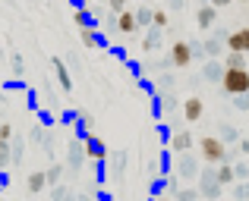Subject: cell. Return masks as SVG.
<instances>
[{"mask_svg":"<svg viewBox=\"0 0 249 201\" xmlns=\"http://www.w3.org/2000/svg\"><path fill=\"white\" fill-rule=\"evenodd\" d=\"M224 44H227V50H243V54H249V25L231 31V35L224 38Z\"/></svg>","mask_w":249,"mask_h":201,"instance_id":"5b68a950","label":"cell"},{"mask_svg":"<svg viewBox=\"0 0 249 201\" xmlns=\"http://www.w3.org/2000/svg\"><path fill=\"white\" fill-rule=\"evenodd\" d=\"M54 73H57V82H60V88H63V92H70V88H73L70 69H67V63H63V60H57V57H54Z\"/></svg>","mask_w":249,"mask_h":201,"instance_id":"8fae6325","label":"cell"},{"mask_svg":"<svg viewBox=\"0 0 249 201\" xmlns=\"http://www.w3.org/2000/svg\"><path fill=\"white\" fill-rule=\"evenodd\" d=\"M208 3H214V6H218V10H224V6H231L233 0H208Z\"/></svg>","mask_w":249,"mask_h":201,"instance_id":"f546056e","label":"cell"},{"mask_svg":"<svg viewBox=\"0 0 249 201\" xmlns=\"http://www.w3.org/2000/svg\"><path fill=\"white\" fill-rule=\"evenodd\" d=\"M136 22H139V29H148V25H152V10H148V6H139V10H136Z\"/></svg>","mask_w":249,"mask_h":201,"instance_id":"ac0fdd59","label":"cell"},{"mask_svg":"<svg viewBox=\"0 0 249 201\" xmlns=\"http://www.w3.org/2000/svg\"><path fill=\"white\" fill-rule=\"evenodd\" d=\"M202 195H208V198H218V195H221V183L214 179L212 170L202 173Z\"/></svg>","mask_w":249,"mask_h":201,"instance_id":"30bf717a","label":"cell"},{"mask_svg":"<svg viewBox=\"0 0 249 201\" xmlns=\"http://www.w3.org/2000/svg\"><path fill=\"white\" fill-rule=\"evenodd\" d=\"M82 157H85V145H79V141H73V145H70V167H79L82 164Z\"/></svg>","mask_w":249,"mask_h":201,"instance_id":"9a60e30c","label":"cell"},{"mask_svg":"<svg viewBox=\"0 0 249 201\" xmlns=\"http://www.w3.org/2000/svg\"><path fill=\"white\" fill-rule=\"evenodd\" d=\"M240 154H249V139H240V148H237Z\"/></svg>","mask_w":249,"mask_h":201,"instance_id":"4dcf8cb0","label":"cell"},{"mask_svg":"<svg viewBox=\"0 0 249 201\" xmlns=\"http://www.w3.org/2000/svg\"><path fill=\"white\" fill-rule=\"evenodd\" d=\"M224 66H246V54H243V50H227Z\"/></svg>","mask_w":249,"mask_h":201,"instance_id":"2e32d148","label":"cell"},{"mask_svg":"<svg viewBox=\"0 0 249 201\" xmlns=\"http://www.w3.org/2000/svg\"><path fill=\"white\" fill-rule=\"evenodd\" d=\"M199 154L205 164H221L227 157V141L218 135H205V139H199Z\"/></svg>","mask_w":249,"mask_h":201,"instance_id":"7a4b0ae2","label":"cell"},{"mask_svg":"<svg viewBox=\"0 0 249 201\" xmlns=\"http://www.w3.org/2000/svg\"><path fill=\"white\" fill-rule=\"evenodd\" d=\"M3 148H10V141H3V139H0V151H3Z\"/></svg>","mask_w":249,"mask_h":201,"instance_id":"836d02e7","label":"cell"},{"mask_svg":"<svg viewBox=\"0 0 249 201\" xmlns=\"http://www.w3.org/2000/svg\"><path fill=\"white\" fill-rule=\"evenodd\" d=\"M202 110H205V107H202L199 98H186V101H183V120H186V123H196L202 116Z\"/></svg>","mask_w":249,"mask_h":201,"instance_id":"9c48e42d","label":"cell"},{"mask_svg":"<svg viewBox=\"0 0 249 201\" xmlns=\"http://www.w3.org/2000/svg\"><path fill=\"white\" fill-rule=\"evenodd\" d=\"M237 107H240V110H246V107H249V101H246V94H240V101H237Z\"/></svg>","mask_w":249,"mask_h":201,"instance_id":"d6a6232c","label":"cell"},{"mask_svg":"<svg viewBox=\"0 0 249 201\" xmlns=\"http://www.w3.org/2000/svg\"><path fill=\"white\" fill-rule=\"evenodd\" d=\"M6 164H10V148H3V151H0V170H3Z\"/></svg>","mask_w":249,"mask_h":201,"instance_id":"f1b7e54d","label":"cell"},{"mask_svg":"<svg viewBox=\"0 0 249 201\" xmlns=\"http://www.w3.org/2000/svg\"><path fill=\"white\" fill-rule=\"evenodd\" d=\"M85 157L89 160H98V164H101V160H107V148H104V141L98 139V135H85Z\"/></svg>","mask_w":249,"mask_h":201,"instance_id":"277c9868","label":"cell"},{"mask_svg":"<svg viewBox=\"0 0 249 201\" xmlns=\"http://www.w3.org/2000/svg\"><path fill=\"white\" fill-rule=\"evenodd\" d=\"M79 38H82L85 47H98V41H101V38H98V31L91 29V25H82V29H79Z\"/></svg>","mask_w":249,"mask_h":201,"instance_id":"5bb4252c","label":"cell"},{"mask_svg":"<svg viewBox=\"0 0 249 201\" xmlns=\"http://www.w3.org/2000/svg\"><path fill=\"white\" fill-rule=\"evenodd\" d=\"M180 173H183V176H193V173H196L193 157H186V154H183V160H180Z\"/></svg>","mask_w":249,"mask_h":201,"instance_id":"ffe728a7","label":"cell"},{"mask_svg":"<svg viewBox=\"0 0 249 201\" xmlns=\"http://www.w3.org/2000/svg\"><path fill=\"white\" fill-rule=\"evenodd\" d=\"M73 22L82 29V25H91V22H95V16H91V13L85 10V6H79V10H76V16H73Z\"/></svg>","mask_w":249,"mask_h":201,"instance_id":"e0dca14e","label":"cell"},{"mask_svg":"<svg viewBox=\"0 0 249 201\" xmlns=\"http://www.w3.org/2000/svg\"><path fill=\"white\" fill-rule=\"evenodd\" d=\"M117 31H123V35H136V31H139V22H136V10H123V13H117Z\"/></svg>","mask_w":249,"mask_h":201,"instance_id":"52a82bcc","label":"cell"},{"mask_svg":"<svg viewBox=\"0 0 249 201\" xmlns=\"http://www.w3.org/2000/svg\"><path fill=\"white\" fill-rule=\"evenodd\" d=\"M233 170H237V179H249V167L237 164V167H233Z\"/></svg>","mask_w":249,"mask_h":201,"instance_id":"83f0119b","label":"cell"},{"mask_svg":"<svg viewBox=\"0 0 249 201\" xmlns=\"http://www.w3.org/2000/svg\"><path fill=\"white\" fill-rule=\"evenodd\" d=\"M13 69H16V76H22V60L19 57H13Z\"/></svg>","mask_w":249,"mask_h":201,"instance_id":"1f68e13d","label":"cell"},{"mask_svg":"<svg viewBox=\"0 0 249 201\" xmlns=\"http://www.w3.org/2000/svg\"><path fill=\"white\" fill-rule=\"evenodd\" d=\"M221 139H224V141H237L240 135H237V129H233V126H224V135H221Z\"/></svg>","mask_w":249,"mask_h":201,"instance_id":"d4e9b609","label":"cell"},{"mask_svg":"<svg viewBox=\"0 0 249 201\" xmlns=\"http://www.w3.org/2000/svg\"><path fill=\"white\" fill-rule=\"evenodd\" d=\"M0 139H3V141L13 139V126H10V123H0Z\"/></svg>","mask_w":249,"mask_h":201,"instance_id":"603a6c76","label":"cell"},{"mask_svg":"<svg viewBox=\"0 0 249 201\" xmlns=\"http://www.w3.org/2000/svg\"><path fill=\"white\" fill-rule=\"evenodd\" d=\"M214 179H218L221 186H231L233 179H237V170H233L231 164H224V160H221V164H218V170H214Z\"/></svg>","mask_w":249,"mask_h":201,"instance_id":"7c38bea8","label":"cell"},{"mask_svg":"<svg viewBox=\"0 0 249 201\" xmlns=\"http://www.w3.org/2000/svg\"><path fill=\"white\" fill-rule=\"evenodd\" d=\"M152 25L155 29H164L167 25V13L164 10H152Z\"/></svg>","mask_w":249,"mask_h":201,"instance_id":"d6986e66","label":"cell"},{"mask_svg":"<svg viewBox=\"0 0 249 201\" xmlns=\"http://www.w3.org/2000/svg\"><path fill=\"white\" fill-rule=\"evenodd\" d=\"M189 148H193V132H189V129H180V132H174V135H170V151L186 154Z\"/></svg>","mask_w":249,"mask_h":201,"instance_id":"ba28073f","label":"cell"},{"mask_svg":"<svg viewBox=\"0 0 249 201\" xmlns=\"http://www.w3.org/2000/svg\"><path fill=\"white\" fill-rule=\"evenodd\" d=\"M196 195H199V192H193V189H180V192H177V198H180V201H193Z\"/></svg>","mask_w":249,"mask_h":201,"instance_id":"484cf974","label":"cell"},{"mask_svg":"<svg viewBox=\"0 0 249 201\" xmlns=\"http://www.w3.org/2000/svg\"><path fill=\"white\" fill-rule=\"evenodd\" d=\"M193 57H196V47H193V44H186V41L170 44V50H167V63H170V66H177V69H186L189 63H193Z\"/></svg>","mask_w":249,"mask_h":201,"instance_id":"3957f363","label":"cell"},{"mask_svg":"<svg viewBox=\"0 0 249 201\" xmlns=\"http://www.w3.org/2000/svg\"><path fill=\"white\" fill-rule=\"evenodd\" d=\"M233 192H237V198H249V183L243 179V183H240V186H237Z\"/></svg>","mask_w":249,"mask_h":201,"instance_id":"4316f807","label":"cell"},{"mask_svg":"<svg viewBox=\"0 0 249 201\" xmlns=\"http://www.w3.org/2000/svg\"><path fill=\"white\" fill-rule=\"evenodd\" d=\"M205 47H208V57H218L221 54V41H218V38H214V41H208Z\"/></svg>","mask_w":249,"mask_h":201,"instance_id":"cb8c5ba5","label":"cell"},{"mask_svg":"<svg viewBox=\"0 0 249 201\" xmlns=\"http://www.w3.org/2000/svg\"><path fill=\"white\" fill-rule=\"evenodd\" d=\"M73 3H76V6H85V3H89V0H73Z\"/></svg>","mask_w":249,"mask_h":201,"instance_id":"e575fe53","label":"cell"},{"mask_svg":"<svg viewBox=\"0 0 249 201\" xmlns=\"http://www.w3.org/2000/svg\"><path fill=\"white\" fill-rule=\"evenodd\" d=\"M196 22H199V29H212V25L218 22V6L214 3H202L199 10H196Z\"/></svg>","mask_w":249,"mask_h":201,"instance_id":"8992f818","label":"cell"},{"mask_svg":"<svg viewBox=\"0 0 249 201\" xmlns=\"http://www.w3.org/2000/svg\"><path fill=\"white\" fill-rule=\"evenodd\" d=\"M221 88H224L231 98L249 94V69L246 66H224L221 69Z\"/></svg>","mask_w":249,"mask_h":201,"instance_id":"6da1fadb","label":"cell"},{"mask_svg":"<svg viewBox=\"0 0 249 201\" xmlns=\"http://www.w3.org/2000/svg\"><path fill=\"white\" fill-rule=\"evenodd\" d=\"M44 186H48V173H41V170H35L29 179H25V189H29L32 195H35V192H41Z\"/></svg>","mask_w":249,"mask_h":201,"instance_id":"4fadbf2b","label":"cell"},{"mask_svg":"<svg viewBox=\"0 0 249 201\" xmlns=\"http://www.w3.org/2000/svg\"><path fill=\"white\" fill-rule=\"evenodd\" d=\"M60 176H63V167H60V164L48 170V183H60Z\"/></svg>","mask_w":249,"mask_h":201,"instance_id":"44dd1931","label":"cell"},{"mask_svg":"<svg viewBox=\"0 0 249 201\" xmlns=\"http://www.w3.org/2000/svg\"><path fill=\"white\" fill-rule=\"evenodd\" d=\"M243 3H249V0H243Z\"/></svg>","mask_w":249,"mask_h":201,"instance_id":"d590c367","label":"cell"},{"mask_svg":"<svg viewBox=\"0 0 249 201\" xmlns=\"http://www.w3.org/2000/svg\"><path fill=\"white\" fill-rule=\"evenodd\" d=\"M107 10L110 13H123L126 10V0H107Z\"/></svg>","mask_w":249,"mask_h":201,"instance_id":"7402d4cb","label":"cell"}]
</instances>
